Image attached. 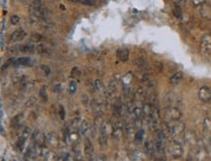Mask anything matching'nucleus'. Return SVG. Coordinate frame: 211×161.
I'll return each mask as SVG.
<instances>
[{"mask_svg":"<svg viewBox=\"0 0 211 161\" xmlns=\"http://www.w3.org/2000/svg\"><path fill=\"white\" fill-rule=\"evenodd\" d=\"M20 22V17L18 16H12L11 17V23L14 24V25H16Z\"/></svg>","mask_w":211,"mask_h":161,"instance_id":"b1692460","label":"nucleus"},{"mask_svg":"<svg viewBox=\"0 0 211 161\" xmlns=\"http://www.w3.org/2000/svg\"><path fill=\"white\" fill-rule=\"evenodd\" d=\"M129 51H127V49H119L117 51V56L118 58L120 60H122V61H127V59H129Z\"/></svg>","mask_w":211,"mask_h":161,"instance_id":"f3484780","label":"nucleus"},{"mask_svg":"<svg viewBox=\"0 0 211 161\" xmlns=\"http://www.w3.org/2000/svg\"><path fill=\"white\" fill-rule=\"evenodd\" d=\"M168 152L173 158H178L182 155L183 153V148L180 142L178 141H172L169 145H168Z\"/></svg>","mask_w":211,"mask_h":161,"instance_id":"f03ea898","label":"nucleus"},{"mask_svg":"<svg viewBox=\"0 0 211 161\" xmlns=\"http://www.w3.org/2000/svg\"><path fill=\"white\" fill-rule=\"evenodd\" d=\"M173 14H174V16L176 17H181L182 16V11H181V8L179 5H175V7L173 8Z\"/></svg>","mask_w":211,"mask_h":161,"instance_id":"4be33fe9","label":"nucleus"},{"mask_svg":"<svg viewBox=\"0 0 211 161\" xmlns=\"http://www.w3.org/2000/svg\"><path fill=\"white\" fill-rule=\"evenodd\" d=\"M1 49H3V37L1 36Z\"/></svg>","mask_w":211,"mask_h":161,"instance_id":"7c9ffc66","label":"nucleus"},{"mask_svg":"<svg viewBox=\"0 0 211 161\" xmlns=\"http://www.w3.org/2000/svg\"><path fill=\"white\" fill-rule=\"evenodd\" d=\"M114 110H115V113H116L118 115H123L124 113L125 112V106L122 101L118 100V101L114 104Z\"/></svg>","mask_w":211,"mask_h":161,"instance_id":"2eb2a0df","label":"nucleus"},{"mask_svg":"<svg viewBox=\"0 0 211 161\" xmlns=\"http://www.w3.org/2000/svg\"><path fill=\"white\" fill-rule=\"evenodd\" d=\"M40 69H41L42 71H43L46 75H49V74H50V72H51L50 68L48 67L47 65H41V66H40Z\"/></svg>","mask_w":211,"mask_h":161,"instance_id":"393cba45","label":"nucleus"},{"mask_svg":"<svg viewBox=\"0 0 211 161\" xmlns=\"http://www.w3.org/2000/svg\"><path fill=\"white\" fill-rule=\"evenodd\" d=\"M79 131L81 133V135L85 136V137H88V136H89V134L90 133V126L86 120H83V121H81V123H80Z\"/></svg>","mask_w":211,"mask_h":161,"instance_id":"f8f14e48","label":"nucleus"},{"mask_svg":"<svg viewBox=\"0 0 211 161\" xmlns=\"http://www.w3.org/2000/svg\"><path fill=\"white\" fill-rule=\"evenodd\" d=\"M167 129L169 134L174 138L175 141H178L179 137H184L185 136V124L182 121H180L179 119L168 121Z\"/></svg>","mask_w":211,"mask_h":161,"instance_id":"f257e3e1","label":"nucleus"},{"mask_svg":"<svg viewBox=\"0 0 211 161\" xmlns=\"http://www.w3.org/2000/svg\"><path fill=\"white\" fill-rule=\"evenodd\" d=\"M155 148L156 152H162L164 150V134L162 131L159 132V135L157 136V139L155 141Z\"/></svg>","mask_w":211,"mask_h":161,"instance_id":"6e6552de","label":"nucleus"},{"mask_svg":"<svg viewBox=\"0 0 211 161\" xmlns=\"http://www.w3.org/2000/svg\"><path fill=\"white\" fill-rule=\"evenodd\" d=\"M143 134H144V131H143L142 129H139V131H137L136 135H135V141L141 142L143 139Z\"/></svg>","mask_w":211,"mask_h":161,"instance_id":"5701e85b","label":"nucleus"},{"mask_svg":"<svg viewBox=\"0 0 211 161\" xmlns=\"http://www.w3.org/2000/svg\"><path fill=\"white\" fill-rule=\"evenodd\" d=\"M85 153L89 157L92 156V153H94V147H92V143L90 142L89 139H86V141H85Z\"/></svg>","mask_w":211,"mask_h":161,"instance_id":"a211bd4d","label":"nucleus"},{"mask_svg":"<svg viewBox=\"0 0 211 161\" xmlns=\"http://www.w3.org/2000/svg\"><path fill=\"white\" fill-rule=\"evenodd\" d=\"M26 32L24 31L22 28L21 29H17L16 31H14L13 33H12L11 37H10V39H11V41L13 42H19V41H22V39L26 37Z\"/></svg>","mask_w":211,"mask_h":161,"instance_id":"9d476101","label":"nucleus"},{"mask_svg":"<svg viewBox=\"0 0 211 161\" xmlns=\"http://www.w3.org/2000/svg\"><path fill=\"white\" fill-rule=\"evenodd\" d=\"M113 138L116 140H120L123 136V125L122 123L117 121L113 125V132H112Z\"/></svg>","mask_w":211,"mask_h":161,"instance_id":"1a4fd4ad","label":"nucleus"},{"mask_svg":"<svg viewBox=\"0 0 211 161\" xmlns=\"http://www.w3.org/2000/svg\"><path fill=\"white\" fill-rule=\"evenodd\" d=\"M200 52L204 55L211 54V35L206 34L202 37L200 43Z\"/></svg>","mask_w":211,"mask_h":161,"instance_id":"20e7f679","label":"nucleus"},{"mask_svg":"<svg viewBox=\"0 0 211 161\" xmlns=\"http://www.w3.org/2000/svg\"><path fill=\"white\" fill-rule=\"evenodd\" d=\"M107 125L106 123H103L100 127V135H99V144L102 148H105L107 147Z\"/></svg>","mask_w":211,"mask_h":161,"instance_id":"0eeeda50","label":"nucleus"},{"mask_svg":"<svg viewBox=\"0 0 211 161\" xmlns=\"http://www.w3.org/2000/svg\"><path fill=\"white\" fill-rule=\"evenodd\" d=\"M32 139H33V141L35 142V145L39 146V147L43 146L45 144V142H46V138H45V136L42 134V133H40L39 131L34 132V134L32 135Z\"/></svg>","mask_w":211,"mask_h":161,"instance_id":"9b49d317","label":"nucleus"},{"mask_svg":"<svg viewBox=\"0 0 211 161\" xmlns=\"http://www.w3.org/2000/svg\"><path fill=\"white\" fill-rule=\"evenodd\" d=\"M77 90V84L75 80H71L69 84V87H68V91L70 94H74L75 92H76Z\"/></svg>","mask_w":211,"mask_h":161,"instance_id":"412c9836","label":"nucleus"},{"mask_svg":"<svg viewBox=\"0 0 211 161\" xmlns=\"http://www.w3.org/2000/svg\"><path fill=\"white\" fill-rule=\"evenodd\" d=\"M182 79H183V73L179 71V72H176L175 74H173L172 76L170 77L169 83H170V85H176L182 80Z\"/></svg>","mask_w":211,"mask_h":161,"instance_id":"4468645a","label":"nucleus"},{"mask_svg":"<svg viewBox=\"0 0 211 161\" xmlns=\"http://www.w3.org/2000/svg\"><path fill=\"white\" fill-rule=\"evenodd\" d=\"M164 117L168 121H172V120H178L181 117L180 111L173 107H168L164 110Z\"/></svg>","mask_w":211,"mask_h":161,"instance_id":"7ed1b4c3","label":"nucleus"},{"mask_svg":"<svg viewBox=\"0 0 211 161\" xmlns=\"http://www.w3.org/2000/svg\"><path fill=\"white\" fill-rule=\"evenodd\" d=\"M1 134H2V136H5V131H4L3 125H1Z\"/></svg>","mask_w":211,"mask_h":161,"instance_id":"c756f323","label":"nucleus"},{"mask_svg":"<svg viewBox=\"0 0 211 161\" xmlns=\"http://www.w3.org/2000/svg\"><path fill=\"white\" fill-rule=\"evenodd\" d=\"M78 2H80V3H82V4H85V5H94L95 0H79Z\"/></svg>","mask_w":211,"mask_h":161,"instance_id":"a878e982","label":"nucleus"},{"mask_svg":"<svg viewBox=\"0 0 211 161\" xmlns=\"http://www.w3.org/2000/svg\"><path fill=\"white\" fill-rule=\"evenodd\" d=\"M21 1L22 2V3H24V4H28L29 6H30V5L33 3L34 0H21Z\"/></svg>","mask_w":211,"mask_h":161,"instance_id":"c85d7f7f","label":"nucleus"},{"mask_svg":"<svg viewBox=\"0 0 211 161\" xmlns=\"http://www.w3.org/2000/svg\"><path fill=\"white\" fill-rule=\"evenodd\" d=\"M37 49H38V52H39L41 54H46V52H48V50L46 49V47H45L44 45H40V46H39L38 48H37Z\"/></svg>","mask_w":211,"mask_h":161,"instance_id":"bb28decb","label":"nucleus"},{"mask_svg":"<svg viewBox=\"0 0 211 161\" xmlns=\"http://www.w3.org/2000/svg\"><path fill=\"white\" fill-rule=\"evenodd\" d=\"M19 50H20V52H22L32 54V52H34L35 48L32 46L31 44H26V45H22V46H20Z\"/></svg>","mask_w":211,"mask_h":161,"instance_id":"6ab92c4d","label":"nucleus"},{"mask_svg":"<svg viewBox=\"0 0 211 161\" xmlns=\"http://www.w3.org/2000/svg\"><path fill=\"white\" fill-rule=\"evenodd\" d=\"M198 99L203 103H207L211 100V89L208 87H200L198 92Z\"/></svg>","mask_w":211,"mask_h":161,"instance_id":"39448f33","label":"nucleus"},{"mask_svg":"<svg viewBox=\"0 0 211 161\" xmlns=\"http://www.w3.org/2000/svg\"><path fill=\"white\" fill-rule=\"evenodd\" d=\"M145 150H146V152L149 155H153L156 152L155 144H153L150 141H147V142L145 143Z\"/></svg>","mask_w":211,"mask_h":161,"instance_id":"aec40b11","label":"nucleus"},{"mask_svg":"<svg viewBox=\"0 0 211 161\" xmlns=\"http://www.w3.org/2000/svg\"><path fill=\"white\" fill-rule=\"evenodd\" d=\"M46 143L53 148H57L60 146V140L59 136L55 133H50L46 137Z\"/></svg>","mask_w":211,"mask_h":161,"instance_id":"423d86ee","label":"nucleus"},{"mask_svg":"<svg viewBox=\"0 0 211 161\" xmlns=\"http://www.w3.org/2000/svg\"><path fill=\"white\" fill-rule=\"evenodd\" d=\"M31 59L29 57H19L17 59L12 60V63L16 64V65H24V66H28V65L31 64Z\"/></svg>","mask_w":211,"mask_h":161,"instance_id":"dca6fc26","label":"nucleus"},{"mask_svg":"<svg viewBox=\"0 0 211 161\" xmlns=\"http://www.w3.org/2000/svg\"><path fill=\"white\" fill-rule=\"evenodd\" d=\"M117 89H118L117 80H111L109 85H108V87L106 89V95H108V96H113L114 93H116Z\"/></svg>","mask_w":211,"mask_h":161,"instance_id":"ddd939ff","label":"nucleus"},{"mask_svg":"<svg viewBox=\"0 0 211 161\" xmlns=\"http://www.w3.org/2000/svg\"><path fill=\"white\" fill-rule=\"evenodd\" d=\"M60 117L61 119H64V109L62 106H60Z\"/></svg>","mask_w":211,"mask_h":161,"instance_id":"cd10ccee","label":"nucleus"}]
</instances>
